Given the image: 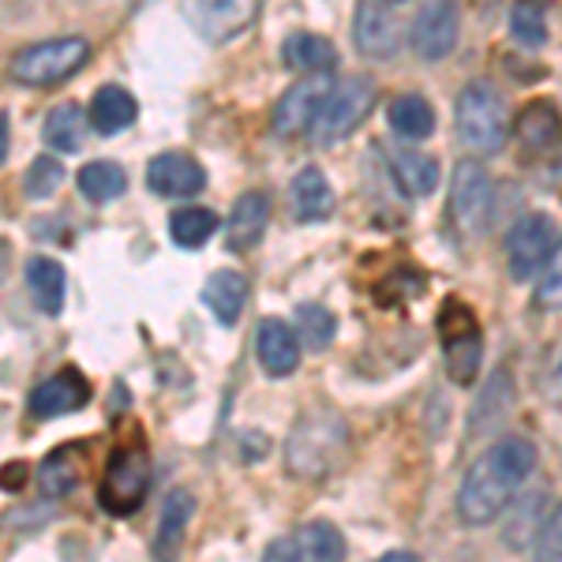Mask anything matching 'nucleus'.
<instances>
[{"instance_id":"nucleus-1","label":"nucleus","mask_w":562,"mask_h":562,"mask_svg":"<svg viewBox=\"0 0 562 562\" xmlns=\"http://www.w3.org/2000/svg\"><path fill=\"white\" fill-rule=\"evenodd\" d=\"M537 469V447L521 435H506L495 447H487L473 465H469L465 480L458 487V518L473 529L492 525L506 506L514 503V495L521 492V484Z\"/></svg>"},{"instance_id":"nucleus-2","label":"nucleus","mask_w":562,"mask_h":562,"mask_svg":"<svg viewBox=\"0 0 562 562\" xmlns=\"http://www.w3.org/2000/svg\"><path fill=\"white\" fill-rule=\"evenodd\" d=\"M346 442H349V428L338 413H330V409L307 413V416H301V424L293 428V435H289L285 461L296 476L319 480L341 461Z\"/></svg>"},{"instance_id":"nucleus-3","label":"nucleus","mask_w":562,"mask_h":562,"mask_svg":"<svg viewBox=\"0 0 562 562\" xmlns=\"http://www.w3.org/2000/svg\"><path fill=\"white\" fill-rule=\"evenodd\" d=\"M458 135L476 154H495L506 147L510 113L492 83H469L458 94Z\"/></svg>"},{"instance_id":"nucleus-4","label":"nucleus","mask_w":562,"mask_h":562,"mask_svg":"<svg viewBox=\"0 0 562 562\" xmlns=\"http://www.w3.org/2000/svg\"><path fill=\"white\" fill-rule=\"evenodd\" d=\"M150 492V458L139 442H124L105 461L102 487H98V503L113 518H128L143 506Z\"/></svg>"},{"instance_id":"nucleus-5","label":"nucleus","mask_w":562,"mask_h":562,"mask_svg":"<svg viewBox=\"0 0 562 562\" xmlns=\"http://www.w3.org/2000/svg\"><path fill=\"white\" fill-rule=\"evenodd\" d=\"M439 341L450 379L458 386H469L480 371V360H484V330H480L473 307L450 296L439 312Z\"/></svg>"},{"instance_id":"nucleus-6","label":"nucleus","mask_w":562,"mask_h":562,"mask_svg":"<svg viewBox=\"0 0 562 562\" xmlns=\"http://www.w3.org/2000/svg\"><path fill=\"white\" fill-rule=\"evenodd\" d=\"M90 45L83 38H53L26 45L12 57V79L26 87H57L87 65Z\"/></svg>"},{"instance_id":"nucleus-7","label":"nucleus","mask_w":562,"mask_h":562,"mask_svg":"<svg viewBox=\"0 0 562 562\" xmlns=\"http://www.w3.org/2000/svg\"><path fill=\"white\" fill-rule=\"evenodd\" d=\"M495 214V184L480 161H458L450 180V217L461 237H480Z\"/></svg>"},{"instance_id":"nucleus-8","label":"nucleus","mask_w":562,"mask_h":562,"mask_svg":"<svg viewBox=\"0 0 562 562\" xmlns=\"http://www.w3.org/2000/svg\"><path fill=\"white\" fill-rule=\"evenodd\" d=\"M555 225L548 214H525L506 233V267H510L514 281H532L540 270H548L551 256H555Z\"/></svg>"},{"instance_id":"nucleus-9","label":"nucleus","mask_w":562,"mask_h":562,"mask_svg":"<svg viewBox=\"0 0 562 562\" xmlns=\"http://www.w3.org/2000/svg\"><path fill=\"white\" fill-rule=\"evenodd\" d=\"M180 12L203 42L225 45L256 23L259 0H180Z\"/></svg>"},{"instance_id":"nucleus-10","label":"nucleus","mask_w":562,"mask_h":562,"mask_svg":"<svg viewBox=\"0 0 562 562\" xmlns=\"http://www.w3.org/2000/svg\"><path fill=\"white\" fill-rule=\"evenodd\" d=\"M262 562H346V537L330 521H304L270 543Z\"/></svg>"},{"instance_id":"nucleus-11","label":"nucleus","mask_w":562,"mask_h":562,"mask_svg":"<svg viewBox=\"0 0 562 562\" xmlns=\"http://www.w3.org/2000/svg\"><path fill=\"white\" fill-rule=\"evenodd\" d=\"M371 105H375V83L364 76H349L341 87H334L330 102L323 105V116L315 121L312 135L319 143L346 139V135H352V128L371 113Z\"/></svg>"},{"instance_id":"nucleus-12","label":"nucleus","mask_w":562,"mask_h":562,"mask_svg":"<svg viewBox=\"0 0 562 562\" xmlns=\"http://www.w3.org/2000/svg\"><path fill=\"white\" fill-rule=\"evenodd\" d=\"M334 83L330 76H307L296 87H289L285 94L278 98L274 113H270V128L281 139H293L301 132H312L315 121L323 116V105L330 102Z\"/></svg>"},{"instance_id":"nucleus-13","label":"nucleus","mask_w":562,"mask_h":562,"mask_svg":"<svg viewBox=\"0 0 562 562\" xmlns=\"http://www.w3.org/2000/svg\"><path fill=\"white\" fill-rule=\"evenodd\" d=\"M90 402V383L79 375L76 368H60L53 371L45 383H38L31 390V409L34 420H57V416H68V413H79L83 405Z\"/></svg>"},{"instance_id":"nucleus-14","label":"nucleus","mask_w":562,"mask_h":562,"mask_svg":"<svg viewBox=\"0 0 562 562\" xmlns=\"http://www.w3.org/2000/svg\"><path fill=\"white\" fill-rule=\"evenodd\" d=\"M458 45V4L454 0H431L413 23V49L424 60L450 57Z\"/></svg>"},{"instance_id":"nucleus-15","label":"nucleus","mask_w":562,"mask_h":562,"mask_svg":"<svg viewBox=\"0 0 562 562\" xmlns=\"http://www.w3.org/2000/svg\"><path fill=\"white\" fill-rule=\"evenodd\" d=\"M147 184L154 195L184 199V195H195L199 188L206 184V173L195 158H188V154H180V150H169V154H158L147 166Z\"/></svg>"},{"instance_id":"nucleus-16","label":"nucleus","mask_w":562,"mask_h":562,"mask_svg":"<svg viewBox=\"0 0 562 562\" xmlns=\"http://www.w3.org/2000/svg\"><path fill=\"white\" fill-rule=\"evenodd\" d=\"M514 135L521 143V154H529V158H543V154L555 150L562 143V113L555 109V102L540 98V102L525 105Z\"/></svg>"},{"instance_id":"nucleus-17","label":"nucleus","mask_w":562,"mask_h":562,"mask_svg":"<svg viewBox=\"0 0 562 562\" xmlns=\"http://www.w3.org/2000/svg\"><path fill=\"white\" fill-rule=\"evenodd\" d=\"M256 352L267 375H293L296 364H301V338H296L293 326H285L281 319H262L256 334Z\"/></svg>"},{"instance_id":"nucleus-18","label":"nucleus","mask_w":562,"mask_h":562,"mask_svg":"<svg viewBox=\"0 0 562 562\" xmlns=\"http://www.w3.org/2000/svg\"><path fill=\"white\" fill-rule=\"evenodd\" d=\"M267 222H270V199L262 192H244L233 203L229 217H225V248L248 251L251 244H259Z\"/></svg>"},{"instance_id":"nucleus-19","label":"nucleus","mask_w":562,"mask_h":562,"mask_svg":"<svg viewBox=\"0 0 562 562\" xmlns=\"http://www.w3.org/2000/svg\"><path fill=\"white\" fill-rule=\"evenodd\" d=\"M397 45H402V31H397L394 15L386 12V8L371 4V0H364L357 12V49L364 53V57H394Z\"/></svg>"},{"instance_id":"nucleus-20","label":"nucleus","mask_w":562,"mask_h":562,"mask_svg":"<svg viewBox=\"0 0 562 562\" xmlns=\"http://www.w3.org/2000/svg\"><path fill=\"white\" fill-rule=\"evenodd\" d=\"M203 304L222 326H237L244 304H248V278L240 270H217L203 285Z\"/></svg>"},{"instance_id":"nucleus-21","label":"nucleus","mask_w":562,"mask_h":562,"mask_svg":"<svg viewBox=\"0 0 562 562\" xmlns=\"http://www.w3.org/2000/svg\"><path fill=\"white\" fill-rule=\"evenodd\" d=\"M195 518V498L192 492H184V487H177V492L166 495V506H161V525H158V540H154V551H158V559H173L180 540H184L188 532V521Z\"/></svg>"},{"instance_id":"nucleus-22","label":"nucleus","mask_w":562,"mask_h":562,"mask_svg":"<svg viewBox=\"0 0 562 562\" xmlns=\"http://www.w3.org/2000/svg\"><path fill=\"white\" fill-rule=\"evenodd\" d=\"M135 113H139L135 98L124 87H116V83L98 87L94 102H90V124H94V128L102 132V135L124 132L128 124H135Z\"/></svg>"},{"instance_id":"nucleus-23","label":"nucleus","mask_w":562,"mask_h":562,"mask_svg":"<svg viewBox=\"0 0 562 562\" xmlns=\"http://www.w3.org/2000/svg\"><path fill=\"white\" fill-rule=\"evenodd\" d=\"M26 289H31L34 304L45 315H60L65 312V267L57 259H31L26 262Z\"/></svg>"},{"instance_id":"nucleus-24","label":"nucleus","mask_w":562,"mask_h":562,"mask_svg":"<svg viewBox=\"0 0 562 562\" xmlns=\"http://www.w3.org/2000/svg\"><path fill=\"white\" fill-rule=\"evenodd\" d=\"M281 60L293 71L326 76V71L338 65V53H334V45L319 38V34H293V38H285V45H281Z\"/></svg>"},{"instance_id":"nucleus-25","label":"nucleus","mask_w":562,"mask_h":562,"mask_svg":"<svg viewBox=\"0 0 562 562\" xmlns=\"http://www.w3.org/2000/svg\"><path fill=\"white\" fill-rule=\"evenodd\" d=\"M42 492L45 495H68L83 480V447H57L42 461Z\"/></svg>"},{"instance_id":"nucleus-26","label":"nucleus","mask_w":562,"mask_h":562,"mask_svg":"<svg viewBox=\"0 0 562 562\" xmlns=\"http://www.w3.org/2000/svg\"><path fill=\"white\" fill-rule=\"evenodd\" d=\"M293 206L301 222H323L334 211V192L326 184V177L315 166H307L293 180Z\"/></svg>"},{"instance_id":"nucleus-27","label":"nucleus","mask_w":562,"mask_h":562,"mask_svg":"<svg viewBox=\"0 0 562 562\" xmlns=\"http://www.w3.org/2000/svg\"><path fill=\"white\" fill-rule=\"evenodd\" d=\"M390 169H394V180L409 195H431L435 184H439V161L420 150H397L390 158Z\"/></svg>"},{"instance_id":"nucleus-28","label":"nucleus","mask_w":562,"mask_h":562,"mask_svg":"<svg viewBox=\"0 0 562 562\" xmlns=\"http://www.w3.org/2000/svg\"><path fill=\"white\" fill-rule=\"evenodd\" d=\"M83 132H87V113H83V105H76V102H65V105L53 109V113L45 116V128H42L45 143L60 154H71V150L83 147Z\"/></svg>"},{"instance_id":"nucleus-29","label":"nucleus","mask_w":562,"mask_h":562,"mask_svg":"<svg viewBox=\"0 0 562 562\" xmlns=\"http://www.w3.org/2000/svg\"><path fill=\"white\" fill-rule=\"evenodd\" d=\"M390 128L402 139H428L435 132V109L420 94H402L390 102Z\"/></svg>"},{"instance_id":"nucleus-30","label":"nucleus","mask_w":562,"mask_h":562,"mask_svg":"<svg viewBox=\"0 0 562 562\" xmlns=\"http://www.w3.org/2000/svg\"><path fill=\"white\" fill-rule=\"evenodd\" d=\"M79 192L90 203H113V199L128 192V173L116 161H90V166L79 169Z\"/></svg>"},{"instance_id":"nucleus-31","label":"nucleus","mask_w":562,"mask_h":562,"mask_svg":"<svg viewBox=\"0 0 562 562\" xmlns=\"http://www.w3.org/2000/svg\"><path fill=\"white\" fill-rule=\"evenodd\" d=\"M217 229V217L214 211H206V206H180L169 217V237H173L180 248H199V244H206L214 237Z\"/></svg>"},{"instance_id":"nucleus-32","label":"nucleus","mask_w":562,"mask_h":562,"mask_svg":"<svg viewBox=\"0 0 562 562\" xmlns=\"http://www.w3.org/2000/svg\"><path fill=\"white\" fill-rule=\"evenodd\" d=\"M334 334H338V319H334L326 307L304 304L301 312H296V338H301V346H307L312 352H323L334 341Z\"/></svg>"},{"instance_id":"nucleus-33","label":"nucleus","mask_w":562,"mask_h":562,"mask_svg":"<svg viewBox=\"0 0 562 562\" xmlns=\"http://www.w3.org/2000/svg\"><path fill=\"white\" fill-rule=\"evenodd\" d=\"M510 31L525 49H537L548 42V20H543V8L537 0H518L510 12Z\"/></svg>"},{"instance_id":"nucleus-34","label":"nucleus","mask_w":562,"mask_h":562,"mask_svg":"<svg viewBox=\"0 0 562 562\" xmlns=\"http://www.w3.org/2000/svg\"><path fill=\"white\" fill-rule=\"evenodd\" d=\"M60 180H65V166H60L57 158H49V154H42V158L26 169L23 188H26V195H31V199H45V195L57 192Z\"/></svg>"},{"instance_id":"nucleus-35","label":"nucleus","mask_w":562,"mask_h":562,"mask_svg":"<svg viewBox=\"0 0 562 562\" xmlns=\"http://www.w3.org/2000/svg\"><path fill=\"white\" fill-rule=\"evenodd\" d=\"M537 562H562V503L548 514L537 537Z\"/></svg>"},{"instance_id":"nucleus-36","label":"nucleus","mask_w":562,"mask_h":562,"mask_svg":"<svg viewBox=\"0 0 562 562\" xmlns=\"http://www.w3.org/2000/svg\"><path fill=\"white\" fill-rule=\"evenodd\" d=\"M537 304L548 307V312H559L562 307V244L555 248V256H551L548 270H543V281L537 289Z\"/></svg>"},{"instance_id":"nucleus-37","label":"nucleus","mask_w":562,"mask_h":562,"mask_svg":"<svg viewBox=\"0 0 562 562\" xmlns=\"http://www.w3.org/2000/svg\"><path fill=\"white\" fill-rule=\"evenodd\" d=\"M548 402L562 409V360L551 368V375H548Z\"/></svg>"},{"instance_id":"nucleus-38","label":"nucleus","mask_w":562,"mask_h":562,"mask_svg":"<svg viewBox=\"0 0 562 562\" xmlns=\"http://www.w3.org/2000/svg\"><path fill=\"white\" fill-rule=\"evenodd\" d=\"M8 154H12V116L0 113V158L8 161Z\"/></svg>"},{"instance_id":"nucleus-39","label":"nucleus","mask_w":562,"mask_h":562,"mask_svg":"<svg viewBox=\"0 0 562 562\" xmlns=\"http://www.w3.org/2000/svg\"><path fill=\"white\" fill-rule=\"evenodd\" d=\"M379 562H420V559H416L413 551H386V555L379 559Z\"/></svg>"},{"instance_id":"nucleus-40","label":"nucleus","mask_w":562,"mask_h":562,"mask_svg":"<svg viewBox=\"0 0 562 562\" xmlns=\"http://www.w3.org/2000/svg\"><path fill=\"white\" fill-rule=\"evenodd\" d=\"M12 480H15V484H20V480H23V465H20V461L4 469V484H8V487H12Z\"/></svg>"},{"instance_id":"nucleus-41","label":"nucleus","mask_w":562,"mask_h":562,"mask_svg":"<svg viewBox=\"0 0 562 562\" xmlns=\"http://www.w3.org/2000/svg\"><path fill=\"white\" fill-rule=\"evenodd\" d=\"M390 4H402V0H390Z\"/></svg>"}]
</instances>
